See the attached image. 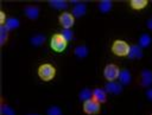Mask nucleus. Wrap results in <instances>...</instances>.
<instances>
[{"label": "nucleus", "mask_w": 152, "mask_h": 115, "mask_svg": "<svg viewBox=\"0 0 152 115\" xmlns=\"http://www.w3.org/2000/svg\"><path fill=\"white\" fill-rule=\"evenodd\" d=\"M55 74H56V70L51 64L45 63L38 68V75L43 81H51L55 77Z\"/></svg>", "instance_id": "1"}, {"label": "nucleus", "mask_w": 152, "mask_h": 115, "mask_svg": "<svg viewBox=\"0 0 152 115\" xmlns=\"http://www.w3.org/2000/svg\"><path fill=\"white\" fill-rule=\"evenodd\" d=\"M66 44L68 41L63 38V36L61 33H57V34H53L52 38H51V41H50V46L53 51L56 52H62L65 50L66 47Z\"/></svg>", "instance_id": "2"}, {"label": "nucleus", "mask_w": 152, "mask_h": 115, "mask_svg": "<svg viewBox=\"0 0 152 115\" xmlns=\"http://www.w3.org/2000/svg\"><path fill=\"white\" fill-rule=\"evenodd\" d=\"M112 51L116 56H128L129 52V45L124 40H115L112 45Z\"/></svg>", "instance_id": "3"}, {"label": "nucleus", "mask_w": 152, "mask_h": 115, "mask_svg": "<svg viewBox=\"0 0 152 115\" xmlns=\"http://www.w3.org/2000/svg\"><path fill=\"white\" fill-rule=\"evenodd\" d=\"M119 74H120V70L115 64H108L103 71L104 78L108 79L109 82H114L116 78H119Z\"/></svg>", "instance_id": "4"}, {"label": "nucleus", "mask_w": 152, "mask_h": 115, "mask_svg": "<svg viewBox=\"0 0 152 115\" xmlns=\"http://www.w3.org/2000/svg\"><path fill=\"white\" fill-rule=\"evenodd\" d=\"M83 111L88 115H94L100 111V103L96 102L95 100L90 98L86 102H83Z\"/></svg>", "instance_id": "5"}, {"label": "nucleus", "mask_w": 152, "mask_h": 115, "mask_svg": "<svg viewBox=\"0 0 152 115\" xmlns=\"http://www.w3.org/2000/svg\"><path fill=\"white\" fill-rule=\"evenodd\" d=\"M74 21H75V18L71 13H68V12H63L61 15H59V23L61 25L64 27V28H70L72 25H74Z\"/></svg>", "instance_id": "6"}, {"label": "nucleus", "mask_w": 152, "mask_h": 115, "mask_svg": "<svg viewBox=\"0 0 152 115\" xmlns=\"http://www.w3.org/2000/svg\"><path fill=\"white\" fill-rule=\"evenodd\" d=\"M140 83L142 87H148L152 84V72L150 70H142L140 74Z\"/></svg>", "instance_id": "7"}, {"label": "nucleus", "mask_w": 152, "mask_h": 115, "mask_svg": "<svg viewBox=\"0 0 152 115\" xmlns=\"http://www.w3.org/2000/svg\"><path fill=\"white\" fill-rule=\"evenodd\" d=\"M128 57L131 59H140L142 57V50H141V47L139 45H132V46H129Z\"/></svg>", "instance_id": "8"}, {"label": "nucleus", "mask_w": 152, "mask_h": 115, "mask_svg": "<svg viewBox=\"0 0 152 115\" xmlns=\"http://www.w3.org/2000/svg\"><path fill=\"white\" fill-rule=\"evenodd\" d=\"M93 100H95V101L99 102V103L106 102L107 96H106L104 90L101 89V88H96V89H94V90H93Z\"/></svg>", "instance_id": "9"}, {"label": "nucleus", "mask_w": 152, "mask_h": 115, "mask_svg": "<svg viewBox=\"0 0 152 115\" xmlns=\"http://www.w3.org/2000/svg\"><path fill=\"white\" fill-rule=\"evenodd\" d=\"M122 90V87L120 83H116L115 81L114 82H108L106 84V91L107 92H110V94H120Z\"/></svg>", "instance_id": "10"}, {"label": "nucleus", "mask_w": 152, "mask_h": 115, "mask_svg": "<svg viewBox=\"0 0 152 115\" xmlns=\"http://www.w3.org/2000/svg\"><path fill=\"white\" fill-rule=\"evenodd\" d=\"M25 15L30 19H37L39 15V8L37 6H27L25 8Z\"/></svg>", "instance_id": "11"}, {"label": "nucleus", "mask_w": 152, "mask_h": 115, "mask_svg": "<svg viewBox=\"0 0 152 115\" xmlns=\"http://www.w3.org/2000/svg\"><path fill=\"white\" fill-rule=\"evenodd\" d=\"M132 79V76H131V72L127 70V69H124V70H120V74H119V81L121 84L126 85L131 82Z\"/></svg>", "instance_id": "12"}, {"label": "nucleus", "mask_w": 152, "mask_h": 115, "mask_svg": "<svg viewBox=\"0 0 152 115\" xmlns=\"http://www.w3.org/2000/svg\"><path fill=\"white\" fill-rule=\"evenodd\" d=\"M86 12H87V6L84 4H76V6L72 8V15L76 18L84 15Z\"/></svg>", "instance_id": "13"}, {"label": "nucleus", "mask_w": 152, "mask_h": 115, "mask_svg": "<svg viewBox=\"0 0 152 115\" xmlns=\"http://www.w3.org/2000/svg\"><path fill=\"white\" fill-rule=\"evenodd\" d=\"M74 53H75V56L78 57V58H84V57L88 55V47H87L86 45H78V46L75 49Z\"/></svg>", "instance_id": "14"}, {"label": "nucleus", "mask_w": 152, "mask_h": 115, "mask_svg": "<svg viewBox=\"0 0 152 115\" xmlns=\"http://www.w3.org/2000/svg\"><path fill=\"white\" fill-rule=\"evenodd\" d=\"M146 5H147V1L146 0H132L129 2V6L133 9H137V11L142 9L144 7H146Z\"/></svg>", "instance_id": "15"}, {"label": "nucleus", "mask_w": 152, "mask_h": 115, "mask_svg": "<svg viewBox=\"0 0 152 115\" xmlns=\"http://www.w3.org/2000/svg\"><path fill=\"white\" fill-rule=\"evenodd\" d=\"M19 26V20L17 18H10L7 19L6 24H5V27L7 28V31H12L14 28H17Z\"/></svg>", "instance_id": "16"}, {"label": "nucleus", "mask_w": 152, "mask_h": 115, "mask_svg": "<svg viewBox=\"0 0 152 115\" xmlns=\"http://www.w3.org/2000/svg\"><path fill=\"white\" fill-rule=\"evenodd\" d=\"M50 6L56 9H65L68 7V4L63 0H52L50 1Z\"/></svg>", "instance_id": "17"}, {"label": "nucleus", "mask_w": 152, "mask_h": 115, "mask_svg": "<svg viewBox=\"0 0 152 115\" xmlns=\"http://www.w3.org/2000/svg\"><path fill=\"white\" fill-rule=\"evenodd\" d=\"M151 44V37L147 33H144L139 38V46L140 47H147Z\"/></svg>", "instance_id": "18"}, {"label": "nucleus", "mask_w": 152, "mask_h": 115, "mask_svg": "<svg viewBox=\"0 0 152 115\" xmlns=\"http://www.w3.org/2000/svg\"><path fill=\"white\" fill-rule=\"evenodd\" d=\"M45 41V36L44 34H36L31 38V44L34 46H40Z\"/></svg>", "instance_id": "19"}, {"label": "nucleus", "mask_w": 152, "mask_h": 115, "mask_svg": "<svg viewBox=\"0 0 152 115\" xmlns=\"http://www.w3.org/2000/svg\"><path fill=\"white\" fill-rule=\"evenodd\" d=\"M110 8H112V2H110L109 0H103V1H101V2L99 4V9H100L102 13L109 12Z\"/></svg>", "instance_id": "20"}, {"label": "nucleus", "mask_w": 152, "mask_h": 115, "mask_svg": "<svg viewBox=\"0 0 152 115\" xmlns=\"http://www.w3.org/2000/svg\"><path fill=\"white\" fill-rule=\"evenodd\" d=\"M93 98V91H90L89 89H83L81 92H80V100L86 102L88 100Z\"/></svg>", "instance_id": "21"}, {"label": "nucleus", "mask_w": 152, "mask_h": 115, "mask_svg": "<svg viewBox=\"0 0 152 115\" xmlns=\"http://www.w3.org/2000/svg\"><path fill=\"white\" fill-rule=\"evenodd\" d=\"M7 28L5 27V25H1L0 26V44L4 45L6 39H7Z\"/></svg>", "instance_id": "22"}, {"label": "nucleus", "mask_w": 152, "mask_h": 115, "mask_svg": "<svg viewBox=\"0 0 152 115\" xmlns=\"http://www.w3.org/2000/svg\"><path fill=\"white\" fill-rule=\"evenodd\" d=\"M46 114H48V115H62V110H61L59 107L52 106V107H50V108L46 110Z\"/></svg>", "instance_id": "23"}, {"label": "nucleus", "mask_w": 152, "mask_h": 115, "mask_svg": "<svg viewBox=\"0 0 152 115\" xmlns=\"http://www.w3.org/2000/svg\"><path fill=\"white\" fill-rule=\"evenodd\" d=\"M62 36H63V38L66 40V41H70L71 39H72V37H74V33L69 30V28H64L63 31H62V33H61Z\"/></svg>", "instance_id": "24"}, {"label": "nucleus", "mask_w": 152, "mask_h": 115, "mask_svg": "<svg viewBox=\"0 0 152 115\" xmlns=\"http://www.w3.org/2000/svg\"><path fill=\"white\" fill-rule=\"evenodd\" d=\"M1 111H2L4 115H15L14 110H13L11 107L6 106V104H2V107H1Z\"/></svg>", "instance_id": "25"}, {"label": "nucleus", "mask_w": 152, "mask_h": 115, "mask_svg": "<svg viewBox=\"0 0 152 115\" xmlns=\"http://www.w3.org/2000/svg\"><path fill=\"white\" fill-rule=\"evenodd\" d=\"M6 18H5V13L4 12H0V23H1V25H5L6 24Z\"/></svg>", "instance_id": "26"}, {"label": "nucleus", "mask_w": 152, "mask_h": 115, "mask_svg": "<svg viewBox=\"0 0 152 115\" xmlns=\"http://www.w3.org/2000/svg\"><path fill=\"white\" fill-rule=\"evenodd\" d=\"M146 96H147V100L152 101V88H151V89H148V90L146 91Z\"/></svg>", "instance_id": "27"}, {"label": "nucleus", "mask_w": 152, "mask_h": 115, "mask_svg": "<svg viewBox=\"0 0 152 115\" xmlns=\"http://www.w3.org/2000/svg\"><path fill=\"white\" fill-rule=\"evenodd\" d=\"M147 27H148L150 30H152V18L147 20Z\"/></svg>", "instance_id": "28"}, {"label": "nucleus", "mask_w": 152, "mask_h": 115, "mask_svg": "<svg viewBox=\"0 0 152 115\" xmlns=\"http://www.w3.org/2000/svg\"><path fill=\"white\" fill-rule=\"evenodd\" d=\"M28 115H38V114H28Z\"/></svg>", "instance_id": "29"}]
</instances>
